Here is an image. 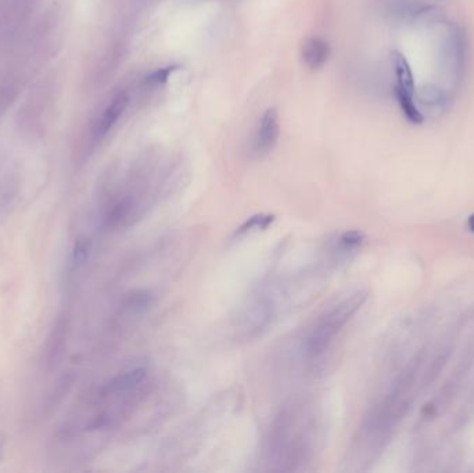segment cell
<instances>
[{
    "label": "cell",
    "mask_w": 474,
    "mask_h": 473,
    "mask_svg": "<svg viewBox=\"0 0 474 473\" xmlns=\"http://www.w3.org/2000/svg\"><path fill=\"white\" fill-rule=\"evenodd\" d=\"M391 62L394 67V76H395L394 92L416 96L417 88H416L415 76H414L409 61L401 52L394 51L391 53Z\"/></svg>",
    "instance_id": "7"
},
{
    "label": "cell",
    "mask_w": 474,
    "mask_h": 473,
    "mask_svg": "<svg viewBox=\"0 0 474 473\" xmlns=\"http://www.w3.org/2000/svg\"><path fill=\"white\" fill-rule=\"evenodd\" d=\"M367 297L366 292H356L325 311L308 329L302 343V353L308 359H316L325 354L336 336L351 321Z\"/></svg>",
    "instance_id": "2"
},
{
    "label": "cell",
    "mask_w": 474,
    "mask_h": 473,
    "mask_svg": "<svg viewBox=\"0 0 474 473\" xmlns=\"http://www.w3.org/2000/svg\"><path fill=\"white\" fill-rule=\"evenodd\" d=\"M0 447H1V444H0Z\"/></svg>",
    "instance_id": "18"
},
{
    "label": "cell",
    "mask_w": 474,
    "mask_h": 473,
    "mask_svg": "<svg viewBox=\"0 0 474 473\" xmlns=\"http://www.w3.org/2000/svg\"><path fill=\"white\" fill-rule=\"evenodd\" d=\"M147 378V369L144 366H135L114 376L103 389L106 396H125L132 394L137 387L143 385Z\"/></svg>",
    "instance_id": "5"
},
{
    "label": "cell",
    "mask_w": 474,
    "mask_h": 473,
    "mask_svg": "<svg viewBox=\"0 0 474 473\" xmlns=\"http://www.w3.org/2000/svg\"><path fill=\"white\" fill-rule=\"evenodd\" d=\"M177 69V65H168L164 68H158L156 71H153L151 74H149L146 76V82L151 84V85H161L165 84L168 81V76Z\"/></svg>",
    "instance_id": "16"
},
{
    "label": "cell",
    "mask_w": 474,
    "mask_h": 473,
    "mask_svg": "<svg viewBox=\"0 0 474 473\" xmlns=\"http://www.w3.org/2000/svg\"><path fill=\"white\" fill-rule=\"evenodd\" d=\"M92 239L86 235L76 237L74 247H72V253H71V265L74 269H79L82 268L92 253Z\"/></svg>",
    "instance_id": "13"
},
{
    "label": "cell",
    "mask_w": 474,
    "mask_h": 473,
    "mask_svg": "<svg viewBox=\"0 0 474 473\" xmlns=\"http://www.w3.org/2000/svg\"><path fill=\"white\" fill-rule=\"evenodd\" d=\"M330 56V46L329 44L318 36H311L304 41L301 46V58L304 64L309 69H319L322 68Z\"/></svg>",
    "instance_id": "8"
},
{
    "label": "cell",
    "mask_w": 474,
    "mask_h": 473,
    "mask_svg": "<svg viewBox=\"0 0 474 473\" xmlns=\"http://www.w3.org/2000/svg\"><path fill=\"white\" fill-rule=\"evenodd\" d=\"M302 406H292L286 408L272 427L269 437V454L276 458L279 464L302 462L309 453V447L315 439V423Z\"/></svg>",
    "instance_id": "1"
},
{
    "label": "cell",
    "mask_w": 474,
    "mask_h": 473,
    "mask_svg": "<svg viewBox=\"0 0 474 473\" xmlns=\"http://www.w3.org/2000/svg\"><path fill=\"white\" fill-rule=\"evenodd\" d=\"M273 220H275L273 215H264V214L251 217L237 229L236 235H245L257 229H266L273 222Z\"/></svg>",
    "instance_id": "15"
},
{
    "label": "cell",
    "mask_w": 474,
    "mask_h": 473,
    "mask_svg": "<svg viewBox=\"0 0 474 473\" xmlns=\"http://www.w3.org/2000/svg\"><path fill=\"white\" fill-rule=\"evenodd\" d=\"M394 93H395L397 103H398L402 114L405 116V119L414 125H421L424 122V114L419 109L417 96L405 95V93H400V92H394Z\"/></svg>",
    "instance_id": "12"
},
{
    "label": "cell",
    "mask_w": 474,
    "mask_h": 473,
    "mask_svg": "<svg viewBox=\"0 0 474 473\" xmlns=\"http://www.w3.org/2000/svg\"><path fill=\"white\" fill-rule=\"evenodd\" d=\"M280 125L276 109H268L259 122V128L255 136V152L258 156L269 154L279 140Z\"/></svg>",
    "instance_id": "4"
},
{
    "label": "cell",
    "mask_w": 474,
    "mask_h": 473,
    "mask_svg": "<svg viewBox=\"0 0 474 473\" xmlns=\"http://www.w3.org/2000/svg\"><path fill=\"white\" fill-rule=\"evenodd\" d=\"M417 96V102L430 110H445L449 105L451 95L437 84H424Z\"/></svg>",
    "instance_id": "10"
},
{
    "label": "cell",
    "mask_w": 474,
    "mask_h": 473,
    "mask_svg": "<svg viewBox=\"0 0 474 473\" xmlns=\"http://www.w3.org/2000/svg\"><path fill=\"white\" fill-rule=\"evenodd\" d=\"M126 106H128V96L125 93H118L111 99V102L104 109L102 117L97 122V128H96L97 136L100 138L106 136L111 131V128L118 122L121 116L123 114Z\"/></svg>",
    "instance_id": "9"
},
{
    "label": "cell",
    "mask_w": 474,
    "mask_h": 473,
    "mask_svg": "<svg viewBox=\"0 0 474 473\" xmlns=\"http://www.w3.org/2000/svg\"><path fill=\"white\" fill-rule=\"evenodd\" d=\"M71 385H72V379L69 375L67 376H62L61 379L57 380V383L53 386L49 397H48V401H46V407L53 410L59 406L61 403V400L64 399V396L68 393V390L71 389Z\"/></svg>",
    "instance_id": "14"
},
{
    "label": "cell",
    "mask_w": 474,
    "mask_h": 473,
    "mask_svg": "<svg viewBox=\"0 0 474 473\" xmlns=\"http://www.w3.org/2000/svg\"><path fill=\"white\" fill-rule=\"evenodd\" d=\"M468 225H469V229H470L472 232H474V214L473 215H470V218H469V221H468Z\"/></svg>",
    "instance_id": "17"
},
{
    "label": "cell",
    "mask_w": 474,
    "mask_h": 473,
    "mask_svg": "<svg viewBox=\"0 0 474 473\" xmlns=\"http://www.w3.org/2000/svg\"><path fill=\"white\" fill-rule=\"evenodd\" d=\"M363 241H365V236L359 231H348V232L341 234L336 239L332 247L334 261H341L347 258L350 254H353L362 246Z\"/></svg>",
    "instance_id": "11"
},
{
    "label": "cell",
    "mask_w": 474,
    "mask_h": 473,
    "mask_svg": "<svg viewBox=\"0 0 474 473\" xmlns=\"http://www.w3.org/2000/svg\"><path fill=\"white\" fill-rule=\"evenodd\" d=\"M468 56L469 41L465 29L461 25H451L442 44V64L455 86H459L462 82Z\"/></svg>",
    "instance_id": "3"
},
{
    "label": "cell",
    "mask_w": 474,
    "mask_h": 473,
    "mask_svg": "<svg viewBox=\"0 0 474 473\" xmlns=\"http://www.w3.org/2000/svg\"><path fill=\"white\" fill-rule=\"evenodd\" d=\"M67 340V322L64 318H59L55 324L52 333L48 338L46 347H45V366L48 371L56 368L59 365L60 359L64 354Z\"/></svg>",
    "instance_id": "6"
}]
</instances>
